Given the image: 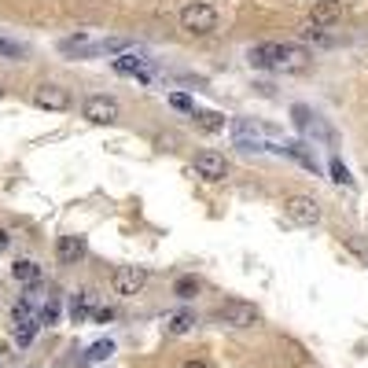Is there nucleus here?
Masks as SVG:
<instances>
[{"instance_id": "26", "label": "nucleus", "mask_w": 368, "mask_h": 368, "mask_svg": "<svg viewBox=\"0 0 368 368\" xmlns=\"http://www.w3.org/2000/svg\"><path fill=\"white\" fill-rule=\"evenodd\" d=\"M93 317H96V324H111V320H115V310H111V306H100Z\"/></svg>"}, {"instance_id": "21", "label": "nucleus", "mask_w": 368, "mask_h": 368, "mask_svg": "<svg viewBox=\"0 0 368 368\" xmlns=\"http://www.w3.org/2000/svg\"><path fill=\"white\" fill-rule=\"evenodd\" d=\"M59 298H48L45 302V310H41V317H37V324H48V328H52V324H59Z\"/></svg>"}, {"instance_id": "20", "label": "nucleus", "mask_w": 368, "mask_h": 368, "mask_svg": "<svg viewBox=\"0 0 368 368\" xmlns=\"http://www.w3.org/2000/svg\"><path fill=\"white\" fill-rule=\"evenodd\" d=\"M298 41H313V45H332V37L324 33V26H313V23L298 30Z\"/></svg>"}, {"instance_id": "15", "label": "nucleus", "mask_w": 368, "mask_h": 368, "mask_svg": "<svg viewBox=\"0 0 368 368\" xmlns=\"http://www.w3.org/2000/svg\"><path fill=\"white\" fill-rule=\"evenodd\" d=\"M11 276L19 280V284H37V280H41V266L30 262V258H19V262L11 266Z\"/></svg>"}, {"instance_id": "24", "label": "nucleus", "mask_w": 368, "mask_h": 368, "mask_svg": "<svg viewBox=\"0 0 368 368\" xmlns=\"http://www.w3.org/2000/svg\"><path fill=\"white\" fill-rule=\"evenodd\" d=\"M169 107H177V111H196V103H191V96H184V93H169Z\"/></svg>"}, {"instance_id": "19", "label": "nucleus", "mask_w": 368, "mask_h": 368, "mask_svg": "<svg viewBox=\"0 0 368 368\" xmlns=\"http://www.w3.org/2000/svg\"><path fill=\"white\" fill-rule=\"evenodd\" d=\"M173 295H177V298H196V295H199V280H196V276H177Z\"/></svg>"}, {"instance_id": "5", "label": "nucleus", "mask_w": 368, "mask_h": 368, "mask_svg": "<svg viewBox=\"0 0 368 368\" xmlns=\"http://www.w3.org/2000/svg\"><path fill=\"white\" fill-rule=\"evenodd\" d=\"M122 115V107L115 96H85L81 103V118H89L93 125H115Z\"/></svg>"}, {"instance_id": "4", "label": "nucleus", "mask_w": 368, "mask_h": 368, "mask_svg": "<svg viewBox=\"0 0 368 368\" xmlns=\"http://www.w3.org/2000/svg\"><path fill=\"white\" fill-rule=\"evenodd\" d=\"M33 107L59 115V111H70L74 107V96H70V89H63V85H56V81H41L33 89Z\"/></svg>"}, {"instance_id": "25", "label": "nucleus", "mask_w": 368, "mask_h": 368, "mask_svg": "<svg viewBox=\"0 0 368 368\" xmlns=\"http://www.w3.org/2000/svg\"><path fill=\"white\" fill-rule=\"evenodd\" d=\"M0 56H23V45H15V41L0 37Z\"/></svg>"}, {"instance_id": "18", "label": "nucleus", "mask_w": 368, "mask_h": 368, "mask_svg": "<svg viewBox=\"0 0 368 368\" xmlns=\"http://www.w3.org/2000/svg\"><path fill=\"white\" fill-rule=\"evenodd\" d=\"M111 354H115V342H111V339H96L89 350H85V357H89L93 364H96V361H107Z\"/></svg>"}, {"instance_id": "10", "label": "nucleus", "mask_w": 368, "mask_h": 368, "mask_svg": "<svg viewBox=\"0 0 368 368\" xmlns=\"http://www.w3.org/2000/svg\"><path fill=\"white\" fill-rule=\"evenodd\" d=\"M59 52L74 56V59H93V56H100V41H93L89 33H74V37L59 41Z\"/></svg>"}, {"instance_id": "8", "label": "nucleus", "mask_w": 368, "mask_h": 368, "mask_svg": "<svg viewBox=\"0 0 368 368\" xmlns=\"http://www.w3.org/2000/svg\"><path fill=\"white\" fill-rule=\"evenodd\" d=\"M111 67L125 78H137V81H151V59H144L140 52H118L111 59Z\"/></svg>"}, {"instance_id": "16", "label": "nucleus", "mask_w": 368, "mask_h": 368, "mask_svg": "<svg viewBox=\"0 0 368 368\" xmlns=\"http://www.w3.org/2000/svg\"><path fill=\"white\" fill-rule=\"evenodd\" d=\"M93 306H96V295H93V291L74 295V302H70V320H74V324H81L85 317L93 313Z\"/></svg>"}, {"instance_id": "17", "label": "nucleus", "mask_w": 368, "mask_h": 368, "mask_svg": "<svg viewBox=\"0 0 368 368\" xmlns=\"http://www.w3.org/2000/svg\"><path fill=\"white\" fill-rule=\"evenodd\" d=\"M37 317H23V320H15V342L19 346H30L33 342V335H37Z\"/></svg>"}, {"instance_id": "28", "label": "nucleus", "mask_w": 368, "mask_h": 368, "mask_svg": "<svg viewBox=\"0 0 368 368\" xmlns=\"http://www.w3.org/2000/svg\"><path fill=\"white\" fill-rule=\"evenodd\" d=\"M184 368H206L203 361H184Z\"/></svg>"}, {"instance_id": "27", "label": "nucleus", "mask_w": 368, "mask_h": 368, "mask_svg": "<svg viewBox=\"0 0 368 368\" xmlns=\"http://www.w3.org/2000/svg\"><path fill=\"white\" fill-rule=\"evenodd\" d=\"M8 243H11V232L0 228V251H8Z\"/></svg>"}, {"instance_id": "2", "label": "nucleus", "mask_w": 368, "mask_h": 368, "mask_svg": "<svg viewBox=\"0 0 368 368\" xmlns=\"http://www.w3.org/2000/svg\"><path fill=\"white\" fill-rule=\"evenodd\" d=\"M181 30L191 33V37L214 33V30H218V8L203 4V0H196V4H184V8H181Z\"/></svg>"}, {"instance_id": "13", "label": "nucleus", "mask_w": 368, "mask_h": 368, "mask_svg": "<svg viewBox=\"0 0 368 368\" xmlns=\"http://www.w3.org/2000/svg\"><path fill=\"white\" fill-rule=\"evenodd\" d=\"M280 147H284L280 155H288V159H295L298 166H306L310 173H317V155H313V151H310L306 144H302V140H284Z\"/></svg>"}, {"instance_id": "23", "label": "nucleus", "mask_w": 368, "mask_h": 368, "mask_svg": "<svg viewBox=\"0 0 368 368\" xmlns=\"http://www.w3.org/2000/svg\"><path fill=\"white\" fill-rule=\"evenodd\" d=\"M191 324H196V317H191V313H177V317H173V320L166 324V328H169V335H184V332L191 328Z\"/></svg>"}, {"instance_id": "22", "label": "nucleus", "mask_w": 368, "mask_h": 368, "mask_svg": "<svg viewBox=\"0 0 368 368\" xmlns=\"http://www.w3.org/2000/svg\"><path fill=\"white\" fill-rule=\"evenodd\" d=\"M328 169H332V181H335V184H346V188L354 184V177H350V169L342 166V159H332V162H328Z\"/></svg>"}, {"instance_id": "12", "label": "nucleus", "mask_w": 368, "mask_h": 368, "mask_svg": "<svg viewBox=\"0 0 368 368\" xmlns=\"http://www.w3.org/2000/svg\"><path fill=\"white\" fill-rule=\"evenodd\" d=\"M85 251H89V247H85L81 236H59V243H56V258L63 266H78L85 258Z\"/></svg>"}, {"instance_id": "6", "label": "nucleus", "mask_w": 368, "mask_h": 368, "mask_svg": "<svg viewBox=\"0 0 368 368\" xmlns=\"http://www.w3.org/2000/svg\"><path fill=\"white\" fill-rule=\"evenodd\" d=\"M144 284H147V269H140V266H118L115 276H111V288H115V295H122V298L140 295Z\"/></svg>"}, {"instance_id": "9", "label": "nucleus", "mask_w": 368, "mask_h": 368, "mask_svg": "<svg viewBox=\"0 0 368 368\" xmlns=\"http://www.w3.org/2000/svg\"><path fill=\"white\" fill-rule=\"evenodd\" d=\"M191 169H196L203 181H225L228 162H225V155H218V151H199L196 162H191Z\"/></svg>"}, {"instance_id": "3", "label": "nucleus", "mask_w": 368, "mask_h": 368, "mask_svg": "<svg viewBox=\"0 0 368 368\" xmlns=\"http://www.w3.org/2000/svg\"><path fill=\"white\" fill-rule=\"evenodd\" d=\"M214 320L228 324V328H254V324L262 320V313H258V306H251V302H243V298H228V302H221V306L214 310Z\"/></svg>"}, {"instance_id": "7", "label": "nucleus", "mask_w": 368, "mask_h": 368, "mask_svg": "<svg viewBox=\"0 0 368 368\" xmlns=\"http://www.w3.org/2000/svg\"><path fill=\"white\" fill-rule=\"evenodd\" d=\"M284 214H288V221L310 228V225L320 221V203H317L313 196H291V199L284 203Z\"/></svg>"}, {"instance_id": "14", "label": "nucleus", "mask_w": 368, "mask_h": 368, "mask_svg": "<svg viewBox=\"0 0 368 368\" xmlns=\"http://www.w3.org/2000/svg\"><path fill=\"white\" fill-rule=\"evenodd\" d=\"M191 122H196L203 133H221L225 129V115L221 111H199L196 107V111H191Z\"/></svg>"}, {"instance_id": "1", "label": "nucleus", "mask_w": 368, "mask_h": 368, "mask_svg": "<svg viewBox=\"0 0 368 368\" xmlns=\"http://www.w3.org/2000/svg\"><path fill=\"white\" fill-rule=\"evenodd\" d=\"M251 67H266V70H302L306 67L310 52L298 48V45H280V41H266L247 52Z\"/></svg>"}, {"instance_id": "29", "label": "nucleus", "mask_w": 368, "mask_h": 368, "mask_svg": "<svg viewBox=\"0 0 368 368\" xmlns=\"http://www.w3.org/2000/svg\"><path fill=\"white\" fill-rule=\"evenodd\" d=\"M8 96V89H4V81H0V100H4Z\"/></svg>"}, {"instance_id": "11", "label": "nucleus", "mask_w": 368, "mask_h": 368, "mask_svg": "<svg viewBox=\"0 0 368 368\" xmlns=\"http://www.w3.org/2000/svg\"><path fill=\"white\" fill-rule=\"evenodd\" d=\"M339 19H342V0H317L313 11H310V23H313V26H324V30L335 26Z\"/></svg>"}]
</instances>
